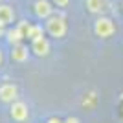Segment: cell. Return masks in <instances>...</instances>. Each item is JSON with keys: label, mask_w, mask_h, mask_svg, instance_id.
<instances>
[{"label": "cell", "mask_w": 123, "mask_h": 123, "mask_svg": "<svg viewBox=\"0 0 123 123\" xmlns=\"http://www.w3.org/2000/svg\"><path fill=\"white\" fill-rule=\"evenodd\" d=\"M18 26H22V30H24V37L26 39H39V37L44 35V26L42 24H28V22H20Z\"/></svg>", "instance_id": "obj_10"}, {"label": "cell", "mask_w": 123, "mask_h": 123, "mask_svg": "<svg viewBox=\"0 0 123 123\" xmlns=\"http://www.w3.org/2000/svg\"><path fill=\"white\" fill-rule=\"evenodd\" d=\"M30 105L22 99H15V101L9 105V118L13 119L15 123H26L30 119Z\"/></svg>", "instance_id": "obj_3"}, {"label": "cell", "mask_w": 123, "mask_h": 123, "mask_svg": "<svg viewBox=\"0 0 123 123\" xmlns=\"http://www.w3.org/2000/svg\"><path fill=\"white\" fill-rule=\"evenodd\" d=\"M121 9H123V4H121Z\"/></svg>", "instance_id": "obj_17"}, {"label": "cell", "mask_w": 123, "mask_h": 123, "mask_svg": "<svg viewBox=\"0 0 123 123\" xmlns=\"http://www.w3.org/2000/svg\"><path fill=\"white\" fill-rule=\"evenodd\" d=\"M17 22V13L13 9V6L2 4L0 2V30H6Z\"/></svg>", "instance_id": "obj_8"}, {"label": "cell", "mask_w": 123, "mask_h": 123, "mask_svg": "<svg viewBox=\"0 0 123 123\" xmlns=\"http://www.w3.org/2000/svg\"><path fill=\"white\" fill-rule=\"evenodd\" d=\"M64 123H81V121H79V119H77L75 116H70V118H66V119H64Z\"/></svg>", "instance_id": "obj_15"}, {"label": "cell", "mask_w": 123, "mask_h": 123, "mask_svg": "<svg viewBox=\"0 0 123 123\" xmlns=\"http://www.w3.org/2000/svg\"><path fill=\"white\" fill-rule=\"evenodd\" d=\"M51 4H53V7H61V9H64V7H68L70 6V2L72 0H50Z\"/></svg>", "instance_id": "obj_12"}, {"label": "cell", "mask_w": 123, "mask_h": 123, "mask_svg": "<svg viewBox=\"0 0 123 123\" xmlns=\"http://www.w3.org/2000/svg\"><path fill=\"white\" fill-rule=\"evenodd\" d=\"M9 57H11V61L17 62V64H24V62H28V61H30V57H31L30 46L24 44V42L13 44V46H11V51H9Z\"/></svg>", "instance_id": "obj_5"}, {"label": "cell", "mask_w": 123, "mask_h": 123, "mask_svg": "<svg viewBox=\"0 0 123 123\" xmlns=\"http://www.w3.org/2000/svg\"><path fill=\"white\" fill-rule=\"evenodd\" d=\"M4 35H6V41L9 42L11 46H13V44H18V42H24V39H26L22 26H9V28H6Z\"/></svg>", "instance_id": "obj_9"}, {"label": "cell", "mask_w": 123, "mask_h": 123, "mask_svg": "<svg viewBox=\"0 0 123 123\" xmlns=\"http://www.w3.org/2000/svg\"><path fill=\"white\" fill-rule=\"evenodd\" d=\"M46 123H64V119H62V118H57V116H51V118L46 119Z\"/></svg>", "instance_id": "obj_14"}, {"label": "cell", "mask_w": 123, "mask_h": 123, "mask_svg": "<svg viewBox=\"0 0 123 123\" xmlns=\"http://www.w3.org/2000/svg\"><path fill=\"white\" fill-rule=\"evenodd\" d=\"M0 2H2V0H0Z\"/></svg>", "instance_id": "obj_18"}, {"label": "cell", "mask_w": 123, "mask_h": 123, "mask_svg": "<svg viewBox=\"0 0 123 123\" xmlns=\"http://www.w3.org/2000/svg\"><path fill=\"white\" fill-rule=\"evenodd\" d=\"M44 33L51 37V39H55V41H61L64 37L68 35V22L66 18L59 13H53L50 15L44 20Z\"/></svg>", "instance_id": "obj_1"}, {"label": "cell", "mask_w": 123, "mask_h": 123, "mask_svg": "<svg viewBox=\"0 0 123 123\" xmlns=\"http://www.w3.org/2000/svg\"><path fill=\"white\" fill-rule=\"evenodd\" d=\"M4 62H6V51H4V48L0 46V70L4 68Z\"/></svg>", "instance_id": "obj_13"}, {"label": "cell", "mask_w": 123, "mask_h": 123, "mask_svg": "<svg viewBox=\"0 0 123 123\" xmlns=\"http://www.w3.org/2000/svg\"><path fill=\"white\" fill-rule=\"evenodd\" d=\"M85 7L92 15H103L107 9V2L105 0H85Z\"/></svg>", "instance_id": "obj_11"}, {"label": "cell", "mask_w": 123, "mask_h": 123, "mask_svg": "<svg viewBox=\"0 0 123 123\" xmlns=\"http://www.w3.org/2000/svg\"><path fill=\"white\" fill-rule=\"evenodd\" d=\"M15 99H18V86L15 83H2L0 85V103L11 105Z\"/></svg>", "instance_id": "obj_7"}, {"label": "cell", "mask_w": 123, "mask_h": 123, "mask_svg": "<svg viewBox=\"0 0 123 123\" xmlns=\"http://www.w3.org/2000/svg\"><path fill=\"white\" fill-rule=\"evenodd\" d=\"M116 33V24L110 17L107 15H98V18L94 20V35L98 39H110Z\"/></svg>", "instance_id": "obj_2"}, {"label": "cell", "mask_w": 123, "mask_h": 123, "mask_svg": "<svg viewBox=\"0 0 123 123\" xmlns=\"http://www.w3.org/2000/svg\"><path fill=\"white\" fill-rule=\"evenodd\" d=\"M0 33H4V30H0Z\"/></svg>", "instance_id": "obj_16"}, {"label": "cell", "mask_w": 123, "mask_h": 123, "mask_svg": "<svg viewBox=\"0 0 123 123\" xmlns=\"http://www.w3.org/2000/svg\"><path fill=\"white\" fill-rule=\"evenodd\" d=\"M53 13H55V7H53V4L50 0H35V4H33V15H35L37 20L44 22Z\"/></svg>", "instance_id": "obj_6"}, {"label": "cell", "mask_w": 123, "mask_h": 123, "mask_svg": "<svg viewBox=\"0 0 123 123\" xmlns=\"http://www.w3.org/2000/svg\"><path fill=\"white\" fill-rule=\"evenodd\" d=\"M30 42H31V44H30L31 55L39 57V59H44V57L50 55V51H51V42L48 41L44 35L39 37V39H33V41H30Z\"/></svg>", "instance_id": "obj_4"}]
</instances>
